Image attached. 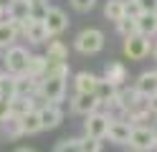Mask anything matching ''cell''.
I'll return each instance as SVG.
<instances>
[{"label":"cell","mask_w":157,"mask_h":152,"mask_svg":"<svg viewBox=\"0 0 157 152\" xmlns=\"http://www.w3.org/2000/svg\"><path fill=\"white\" fill-rule=\"evenodd\" d=\"M104 43H106V36L99 28H84L81 33L74 38V48L78 51V53H84V56L99 53V51L104 48Z\"/></svg>","instance_id":"obj_1"},{"label":"cell","mask_w":157,"mask_h":152,"mask_svg":"<svg viewBox=\"0 0 157 152\" xmlns=\"http://www.w3.org/2000/svg\"><path fill=\"white\" fill-rule=\"evenodd\" d=\"M28 58H31L28 48L13 43L10 48L3 51V71H5V74H13V76H21V74H25Z\"/></svg>","instance_id":"obj_2"},{"label":"cell","mask_w":157,"mask_h":152,"mask_svg":"<svg viewBox=\"0 0 157 152\" xmlns=\"http://www.w3.org/2000/svg\"><path fill=\"white\" fill-rule=\"evenodd\" d=\"M122 51H124V56L129 58V61H142V58L150 56L152 46H150V38H144V36H140V33H132V36L124 38Z\"/></svg>","instance_id":"obj_3"},{"label":"cell","mask_w":157,"mask_h":152,"mask_svg":"<svg viewBox=\"0 0 157 152\" xmlns=\"http://www.w3.org/2000/svg\"><path fill=\"white\" fill-rule=\"evenodd\" d=\"M157 145V134L152 127H132V134H129V150L137 152H152Z\"/></svg>","instance_id":"obj_4"},{"label":"cell","mask_w":157,"mask_h":152,"mask_svg":"<svg viewBox=\"0 0 157 152\" xmlns=\"http://www.w3.org/2000/svg\"><path fill=\"white\" fill-rule=\"evenodd\" d=\"M109 114L106 111H94V114L86 117L84 122V134L86 137H94V139H106V129H109Z\"/></svg>","instance_id":"obj_5"},{"label":"cell","mask_w":157,"mask_h":152,"mask_svg":"<svg viewBox=\"0 0 157 152\" xmlns=\"http://www.w3.org/2000/svg\"><path fill=\"white\" fill-rule=\"evenodd\" d=\"M129 134H132V124L122 117H112L109 119V129H106V139L112 145H129Z\"/></svg>","instance_id":"obj_6"},{"label":"cell","mask_w":157,"mask_h":152,"mask_svg":"<svg viewBox=\"0 0 157 152\" xmlns=\"http://www.w3.org/2000/svg\"><path fill=\"white\" fill-rule=\"evenodd\" d=\"M43 25L48 30V36H61L68 28V15L61 8H48V13L43 15Z\"/></svg>","instance_id":"obj_7"},{"label":"cell","mask_w":157,"mask_h":152,"mask_svg":"<svg viewBox=\"0 0 157 152\" xmlns=\"http://www.w3.org/2000/svg\"><path fill=\"white\" fill-rule=\"evenodd\" d=\"M68 101H71V111L78 117H89L94 111H99V107H101L94 94H74Z\"/></svg>","instance_id":"obj_8"},{"label":"cell","mask_w":157,"mask_h":152,"mask_svg":"<svg viewBox=\"0 0 157 152\" xmlns=\"http://www.w3.org/2000/svg\"><path fill=\"white\" fill-rule=\"evenodd\" d=\"M21 36L28 41V43H46L48 38V30H46V25H43V20H36V18H31V20H25L23 23V28H21Z\"/></svg>","instance_id":"obj_9"},{"label":"cell","mask_w":157,"mask_h":152,"mask_svg":"<svg viewBox=\"0 0 157 152\" xmlns=\"http://www.w3.org/2000/svg\"><path fill=\"white\" fill-rule=\"evenodd\" d=\"M38 117H41V127L43 129H56L63 122L61 104H43V107H38Z\"/></svg>","instance_id":"obj_10"},{"label":"cell","mask_w":157,"mask_h":152,"mask_svg":"<svg viewBox=\"0 0 157 152\" xmlns=\"http://www.w3.org/2000/svg\"><path fill=\"white\" fill-rule=\"evenodd\" d=\"M134 91H137L140 96H144V99L157 96V71H144V74L137 76Z\"/></svg>","instance_id":"obj_11"},{"label":"cell","mask_w":157,"mask_h":152,"mask_svg":"<svg viewBox=\"0 0 157 152\" xmlns=\"http://www.w3.org/2000/svg\"><path fill=\"white\" fill-rule=\"evenodd\" d=\"M8 20H13V23L23 25L25 20H31V0H10V5L5 10Z\"/></svg>","instance_id":"obj_12"},{"label":"cell","mask_w":157,"mask_h":152,"mask_svg":"<svg viewBox=\"0 0 157 152\" xmlns=\"http://www.w3.org/2000/svg\"><path fill=\"white\" fill-rule=\"evenodd\" d=\"M51 64H68V46L63 41H56V38H48L46 41V53H43Z\"/></svg>","instance_id":"obj_13"},{"label":"cell","mask_w":157,"mask_h":152,"mask_svg":"<svg viewBox=\"0 0 157 152\" xmlns=\"http://www.w3.org/2000/svg\"><path fill=\"white\" fill-rule=\"evenodd\" d=\"M101 79H106L112 86H124L127 84V66L122 64V61H109V64L104 66V76Z\"/></svg>","instance_id":"obj_14"},{"label":"cell","mask_w":157,"mask_h":152,"mask_svg":"<svg viewBox=\"0 0 157 152\" xmlns=\"http://www.w3.org/2000/svg\"><path fill=\"white\" fill-rule=\"evenodd\" d=\"M21 28L23 25L13 23V20H0V51L10 48L15 41L21 38Z\"/></svg>","instance_id":"obj_15"},{"label":"cell","mask_w":157,"mask_h":152,"mask_svg":"<svg viewBox=\"0 0 157 152\" xmlns=\"http://www.w3.org/2000/svg\"><path fill=\"white\" fill-rule=\"evenodd\" d=\"M96 84H99V76L91 74V71H78V74L74 76L76 94H94V91H96Z\"/></svg>","instance_id":"obj_16"},{"label":"cell","mask_w":157,"mask_h":152,"mask_svg":"<svg viewBox=\"0 0 157 152\" xmlns=\"http://www.w3.org/2000/svg\"><path fill=\"white\" fill-rule=\"evenodd\" d=\"M15 96L36 99V96H38V79H31L28 74L15 76Z\"/></svg>","instance_id":"obj_17"},{"label":"cell","mask_w":157,"mask_h":152,"mask_svg":"<svg viewBox=\"0 0 157 152\" xmlns=\"http://www.w3.org/2000/svg\"><path fill=\"white\" fill-rule=\"evenodd\" d=\"M137 33L144 38L157 36V13H140L137 15Z\"/></svg>","instance_id":"obj_18"},{"label":"cell","mask_w":157,"mask_h":152,"mask_svg":"<svg viewBox=\"0 0 157 152\" xmlns=\"http://www.w3.org/2000/svg\"><path fill=\"white\" fill-rule=\"evenodd\" d=\"M18 119H21V124H23V134H38V132H43V127H41V117H38V109L25 111V114L18 117Z\"/></svg>","instance_id":"obj_19"},{"label":"cell","mask_w":157,"mask_h":152,"mask_svg":"<svg viewBox=\"0 0 157 152\" xmlns=\"http://www.w3.org/2000/svg\"><path fill=\"white\" fill-rule=\"evenodd\" d=\"M46 68H48V58L46 56H31V58H28V66H25V74L31 79L41 81L43 74H46Z\"/></svg>","instance_id":"obj_20"},{"label":"cell","mask_w":157,"mask_h":152,"mask_svg":"<svg viewBox=\"0 0 157 152\" xmlns=\"http://www.w3.org/2000/svg\"><path fill=\"white\" fill-rule=\"evenodd\" d=\"M0 134L8 137V139H18L23 137V124L18 117H8L5 122H0Z\"/></svg>","instance_id":"obj_21"},{"label":"cell","mask_w":157,"mask_h":152,"mask_svg":"<svg viewBox=\"0 0 157 152\" xmlns=\"http://www.w3.org/2000/svg\"><path fill=\"white\" fill-rule=\"evenodd\" d=\"M104 15H106V20H112V23H119L127 15L124 13V0H106L104 3Z\"/></svg>","instance_id":"obj_22"},{"label":"cell","mask_w":157,"mask_h":152,"mask_svg":"<svg viewBox=\"0 0 157 152\" xmlns=\"http://www.w3.org/2000/svg\"><path fill=\"white\" fill-rule=\"evenodd\" d=\"M117 94V86H112L106 79H99V84H96V91H94V96L99 99V104H106V101H112Z\"/></svg>","instance_id":"obj_23"},{"label":"cell","mask_w":157,"mask_h":152,"mask_svg":"<svg viewBox=\"0 0 157 152\" xmlns=\"http://www.w3.org/2000/svg\"><path fill=\"white\" fill-rule=\"evenodd\" d=\"M0 96L15 99V76L13 74H5L3 71V76H0Z\"/></svg>","instance_id":"obj_24"},{"label":"cell","mask_w":157,"mask_h":152,"mask_svg":"<svg viewBox=\"0 0 157 152\" xmlns=\"http://www.w3.org/2000/svg\"><path fill=\"white\" fill-rule=\"evenodd\" d=\"M114 25H117V30H119V36H122V38L137 33V18H127V15H124L119 23H114Z\"/></svg>","instance_id":"obj_25"},{"label":"cell","mask_w":157,"mask_h":152,"mask_svg":"<svg viewBox=\"0 0 157 152\" xmlns=\"http://www.w3.org/2000/svg\"><path fill=\"white\" fill-rule=\"evenodd\" d=\"M78 147L81 152H101V139H94V137H78Z\"/></svg>","instance_id":"obj_26"},{"label":"cell","mask_w":157,"mask_h":152,"mask_svg":"<svg viewBox=\"0 0 157 152\" xmlns=\"http://www.w3.org/2000/svg\"><path fill=\"white\" fill-rule=\"evenodd\" d=\"M53 152H81V147H78V137L61 139V142H58V145L53 147Z\"/></svg>","instance_id":"obj_27"},{"label":"cell","mask_w":157,"mask_h":152,"mask_svg":"<svg viewBox=\"0 0 157 152\" xmlns=\"http://www.w3.org/2000/svg\"><path fill=\"white\" fill-rule=\"evenodd\" d=\"M94 5H96V0H71V8L76 13H89Z\"/></svg>","instance_id":"obj_28"},{"label":"cell","mask_w":157,"mask_h":152,"mask_svg":"<svg viewBox=\"0 0 157 152\" xmlns=\"http://www.w3.org/2000/svg\"><path fill=\"white\" fill-rule=\"evenodd\" d=\"M8 117H13V109H10V99L0 96V122H5Z\"/></svg>","instance_id":"obj_29"},{"label":"cell","mask_w":157,"mask_h":152,"mask_svg":"<svg viewBox=\"0 0 157 152\" xmlns=\"http://www.w3.org/2000/svg\"><path fill=\"white\" fill-rule=\"evenodd\" d=\"M124 13H127V18H137L142 10L137 5V0H124Z\"/></svg>","instance_id":"obj_30"},{"label":"cell","mask_w":157,"mask_h":152,"mask_svg":"<svg viewBox=\"0 0 157 152\" xmlns=\"http://www.w3.org/2000/svg\"><path fill=\"white\" fill-rule=\"evenodd\" d=\"M142 13H157V0H137Z\"/></svg>","instance_id":"obj_31"},{"label":"cell","mask_w":157,"mask_h":152,"mask_svg":"<svg viewBox=\"0 0 157 152\" xmlns=\"http://www.w3.org/2000/svg\"><path fill=\"white\" fill-rule=\"evenodd\" d=\"M15 152H36V150H31V147H18Z\"/></svg>","instance_id":"obj_32"},{"label":"cell","mask_w":157,"mask_h":152,"mask_svg":"<svg viewBox=\"0 0 157 152\" xmlns=\"http://www.w3.org/2000/svg\"><path fill=\"white\" fill-rule=\"evenodd\" d=\"M152 56H155V61H157V43L152 46Z\"/></svg>","instance_id":"obj_33"},{"label":"cell","mask_w":157,"mask_h":152,"mask_svg":"<svg viewBox=\"0 0 157 152\" xmlns=\"http://www.w3.org/2000/svg\"><path fill=\"white\" fill-rule=\"evenodd\" d=\"M0 76H3V68H0Z\"/></svg>","instance_id":"obj_34"},{"label":"cell","mask_w":157,"mask_h":152,"mask_svg":"<svg viewBox=\"0 0 157 152\" xmlns=\"http://www.w3.org/2000/svg\"><path fill=\"white\" fill-rule=\"evenodd\" d=\"M129 152H137V150H129Z\"/></svg>","instance_id":"obj_35"},{"label":"cell","mask_w":157,"mask_h":152,"mask_svg":"<svg viewBox=\"0 0 157 152\" xmlns=\"http://www.w3.org/2000/svg\"><path fill=\"white\" fill-rule=\"evenodd\" d=\"M155 152H157V145H155Z\"/></svg>","instance_id":"obj_36"},{"label":"cell","mask_w":157,"mask_h":152,"mask_svg":"<svg viewBox=\"0 0 157 152\" xmlns=\"http://www.w3.org/2000/svg\"><path fill=\"white\" fill-rule=\"evenodd\" d=\"M0 139H3V134H0Z\"/></svg>","instance_id":"obj_37"}]
</instances>
